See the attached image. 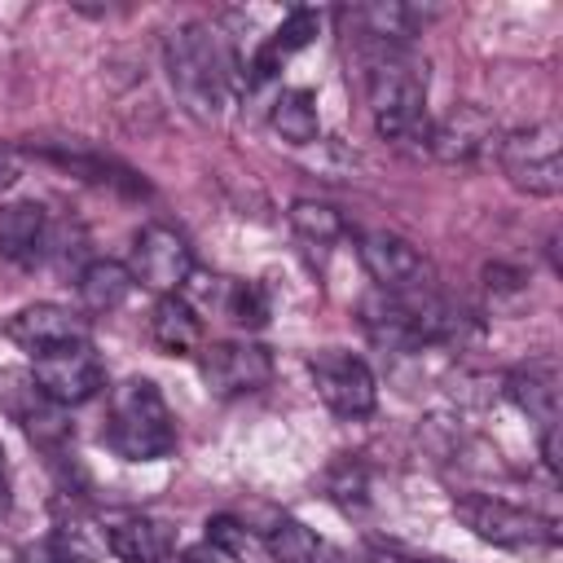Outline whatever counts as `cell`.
Masks as SVG:
<instances>
[{"label":"cell","instance_id":"cell-26","mask_svg":"<svg viewBox=\"0 0 563 563\" xmlns=\"http://www.w3.org/2000/svg\"><path fill=\"white\" fill-rule=\"evenodd\" d=\"M18 176H22L18 150H13V145H0V194H9V189L18 185Z\"/></svg>","mask_w":563,"mask_h":563},{"label":"cell","instance_id":"cell-11","mask_svg":"<svg viewBox=\"0 0 563 563\" xmlns=\"http://www.w3.org/2000/svg\"><path fill=\"white\" fill-rule=\"evenodd\" d=\"M497 119L475 106V101H462L453 106L444 119H431V136H427V154L435 163H449V167H471L479 163L484 154L497 150Z\"/></svg>","mask_w":563,"mask_h":563},{"label":"cell","instance_id":"cell-19","mask_svg":"<svg viewBox=\"0 0 563 563\" xmlns=\"http://www.w3.org/2000/svg\"><path fill=\"white\" fill-rule=\"evenodd\" d=\"M211 286H202V299H211L233 325L242 330H260L273 312V299L260 282H233V277H207Z\"/></svg>","mask_w":563,"mask_h":563},{"label":"cell","instance_id":"cell-18","mask_svg":"<svg viewBox=\"0 0 563 563\" xmlns=\"http://www.w3.org/2000/svg\"><path fill=\"white\" fill-rule=\"evenodd\" d=\"M132 290H136V282H132L128 264H119V260H88V264L75 273L79 308H84V312H97V317L123 308Z\"/></svg>","mask_w":563,"mask_h":563},{"label":"cell","instance_id":"cell-14","mask_svg":"<svg viewBox=\"0 0 563 563\" xmlns=\"http://www.w3.org/2000/svg\"><path fill=\"white\" fill-rule=\"evenodd\" d=\"M101 537L123 563H167L176 554V528L158 515H119L101 528Z\"/></svg>","mask_w":563,"mask_h":563},{"label":"cell","instance_id":"cell-24","mask_svg":"<svg viewBox=\"0 0 563 563\" xmlns=\"http://www.w3.org/2000/svg\"><path fill=\"white\" fill-rule=\"evenodd\" d=\"M180 563H242V554H233V550H224V545H216V541H198V545H189V550H180Z\"/></svg>","mask_w":563,"mask_h":563},{"label":"cell","instance_id":"cell-16","mask_svg":"<svg viewBox=\"0 0 563 563\" xmlns=\"http://www.w3.org/2000/svg\"><path fill=\"white\" fill-rule=\"evenodd\" d=\"M317 26H321V13L317 9H290L277 26H273V35L255 48V57H251V84H264V79H273L299 48H308L312 44V35H317Z\"/></svg>","mask_w":563,"mask_h":563},{"label":"cell","instance_id":"cell-10","mask_svg":"<svg viewBox=\"0 0 563 563\" xmlns=\"http://www.w3.org/2000/svg\"><path fill=\"white\" fill-rule=\"evenodd\" d=\"M198 369L216 396H251L273 383V352L251 339H224L202 347Z\"/></svg>","mask_w":563,"mask_h":563},{"label":"cell","instance_id":"cell-9","mask_svg":"<svg viewBox=\"0 0 563 563\" xmlns=\"http://www.w3.org/2000/svg\"><path fill=\"white\" fill-rule=\"evenodd\" d=\"M31 378L40 383V391L70 409V405H88L92 396L106 391V361L97 356L92 343H70L44 356H31Z\"/></svg>","mask_w":563,"mask_h":563},{"label":"cell","instance_id":"cell-28","mask_svg":"<svg viewBox=\"0 0 563 563\" xmlns=\"http://www.w3.org/2000/svg\"><path fill=\"white\" fill-rule=\"evenodd\" d=\"M0 471H4V449H0Z\"/></svg>","mask_w":563,"mask_h":563},{"label":"cell","instance_id":"cell-8","mask_svg":"<svg viewBox=\"0 0 563 563\" xmlns=\"http://www.w3.org/2000/svg\"><path fill=\"white\" fill-rule=\"evenodd\" d=\"M128 273H132L136 286L154 290L158 299L163 295H180L185 282L194 277V251H189V242L172 224H145L132 238Z\"/></svg>","mask_w":563,"mask_h":563},{"label":"cell","instance_id":"cell-15","mask_svg":"<svg viewBox=\"0 0 563 563\" xmlns=\"http://www.w3.org/2000/svg\"><path fill=\"white\" fill-rule=\"evenodd\" d=\"M506 396L519 413H528V422H537V431H559V365L554 356H537L519 369L506 374Z\"/></svg>","mask_w":563,"mask_h":563},{"label":"cell","instance_id":"cell-17","mask_svg":"<svg viewBox=\"0 0 563 563\" xmlns=\"http://www.w3.org/2000/svg\"><path fill=\"white\" fill-rule=\"evenodd\" d=\"M150 334L167 356L202 352V317L185 295H163L150 312Z\"/></svg>","mask_w":563,"mask_h":563},{"label":"cell","instance_id":"cell-1","mask_svg":"<svg viewBox=\"0 0 563 563\" xmlns=\"http://www.w3.org/2000/svg\"><path fill=\"white\" fill-rule=\"evenodd\" d=\"M365 97L383 141H391L405 154H427V136H431L427 70L409 48H369Z\"/></svg>","mask_w":563,"mask_h":563},{"label":"cell","instance_id":"cell-7","mask_svg":"<svg viewBox=\"0 0 563 563\" xmlns=\"http://www.w3.org/2000/svg\"><path fill=\"white\" fill-rule=\"evenodd\" d=\"M308 374H312V387L330 413H339V418H369L374 413L378 378L361 356H352L343 347H325L308 361Z\"/></svg>","mask_w":563,"mask_h":563},{"label":"cell","instance_id":"cell-13","mask_svg":"<svg viewBox=\"0 0 563 563\" xmlns=\"http://www.w3.org/2000/svg\"><path fill=\"white\" fill-rule=\"evenodd\" d=\"M48 242H53V220L44 211V202L18 198L0 207V255L18 268H35L48 260Z\"/></svg>","mask_w":563,"mask_h":563},{"label":"cell","instance_id":"cell-5","mask_svg":"<svg viewBox=\"0 0 563 563\" xmlns=\"http://www.w3.org/2000/svg\"><path fill=\"white\" fill-rule=\"evenodd\" d=\"M453 515L488 545L497 550H554L559 545V523L537 515V510H523L515 501H501V497H488V493H466L453 501Z\"/></svg>","mask_w":563,"mask_h":563},{"label":"cell","instance_id":"cell-25","mask_svg":"<svg viewBox=\"0 0 563 563\" xmlns=\"http://www.w3.org/2000/svg\"><path fill=\"white\" fill-rule=\"evenodd\" d=\"M18 563H79V559L70 550H62L57 541H35V545L18 550Z\"/></svg>","mask_w":563,"mask_h":563},{"label":"cell","instance_id":"cell-12","mask_svg":"<svg viewBox=\"0 0 563 563\" xmlns=\"http://www.w3.org/2000/svg\"><path fill=\"white\" fill-rule=\"evenodd\" d=\"M4 330L31 356H44V352H57V347H70V343H92L88 317L66 308V303H26L9 317Z\"/></svg>","mask_w":563,"mask_h":563},{"label":"cell","instance_id":"cell-20","mask_svg":"<svg viewBox=\"0 0 563 563\" xmlns=\"http://www.w3.org/2000/svg\"><path fill=\"white\" fill-rule=\"evenodd\" d=\"M268 128L286 141V145H312L321 132V114H317V92L312 88H282L268 106Z\"/></svg>","mask_w":563,"mask_h":563},{"label":"cell","instance_id":"cell-6","mask_svg":"<svg viewBox=\"0 0 563 563\" xmlns=\"http://www.w3.org/2000/svg\"><path fill=\"white\" fill-rule=\"evenodd\" d=\"M356 255H361V268L369 273L374 290L383 295H418V290H431V264L427 255L391 233V229H365L356 233Z\"/></svg>","mask_w":563,"mask_h":563},{"label":"cell","instance_id":"cell-22","mask_svg":"<svg viewBox=\"0 0 563 563\" xmlns=\"http://www.w3.org/2000/svg\"><path fill=\"white\" fill-rule=\"evenodd\" d=\"M290 229L308 242V246H334L343 233H347V224H343V216L334 211V207H325V202H312V198H295L290 202Z\"/></svg>","mask_w":563,"mask_h":563},{"label":"cell","instance_id":"cell-21","mask_svg":"<svg viewBox=\"0 0 563 563\" xmlns=\"http://www.w3.org/2000/svg\"><path fill=\"white\" fill-rule=\"evenodd\" d=\"M273 563H339V554L330 550L325 537H317L308 523L299 519H277L264 537Z\"/></svg>","mask_w":563,"mask_h":563},{"label":"cell","instance_id":"cell-27","mask_svg":"<svg viewBox=\"0 0 563 563\" xmlns=\"http://www.w3.org/2000/svg\"><path fill=\"white\" fill-rule=\"evenodd\" d=\"M9 515V479H4V471H0V519Z\"/></svg>","mask_w":563,"mask_h":563},{"label":"cell","instance_id":"cell-4","mask_svg":"<svg viewBox=\"0 0 563 563\" xmlns=\"http://www.w3.org/2000/svg\"><path fill=\"white\" fill-rule=\"evenodd\" d=\"M501 176L528 198H559L563 194V132L554 119L515 128L497 136Z\"/></svg>","mask_w":563,"mask_h":563},{"label":"cell","instance_id":"cell-23","mask_svg":"<svg viewBox=\"0 0 563 563\" xmlns=\"http://www.w3.org/2000/svg\"><path fill=\"white\" fill-rule=\"evenodd\" d=\"M207 541H216V545H224V550H233V554H246L251 532H246L233 515H216V519H207Z\"/></svg>","mask_w":563,"mask_h":563},{"label":"cell","instance_id":"cell-3","mask_svg":"<svg viewBox=\"0 0 563 563\" xmlns=\"http://www.w3.org/2000/svg\"><path fill=\"white\" fill-rule=\"evenodd\" d=\"M101 435L123 462H158L176 449V413L154 378H123L110 387Z\"/></svg>","mask_w":563,"mask_h":563},{"label":"cell","instance_id":"cell-2","mask_svg":"<svg viewBox=\"0 0 563 563\" xmlns=\"http://www.w3.org/2000/svg\"><path fill=\"white\" fill-rule=\"evenodd\" d=\"M163 66H167V84L176 92V101L202 119L216 123L229 106V84H233V57L220 40L216 26L207 22H185L176 31H167L163 40Z\"/></svg>","mask_w":563,"mask_h":563}]
</instances>
